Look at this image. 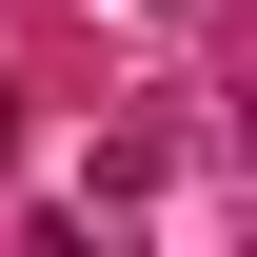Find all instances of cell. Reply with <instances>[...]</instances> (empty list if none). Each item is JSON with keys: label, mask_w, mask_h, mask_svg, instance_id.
<instances>
[{"label": "cell", "mask_w": 257, "mask_h": 257, "mask_svg": "<svg viewBox=\"0 0 257 257\" xmlns=\"http://www.w3.org/2000/svg\"><path fill=\"white\" fill-rule=\"evenodd\" d=\"M0 139H20V79H0Z\"/></svg>", "instance_id": "cell-1"}]
</instances>
